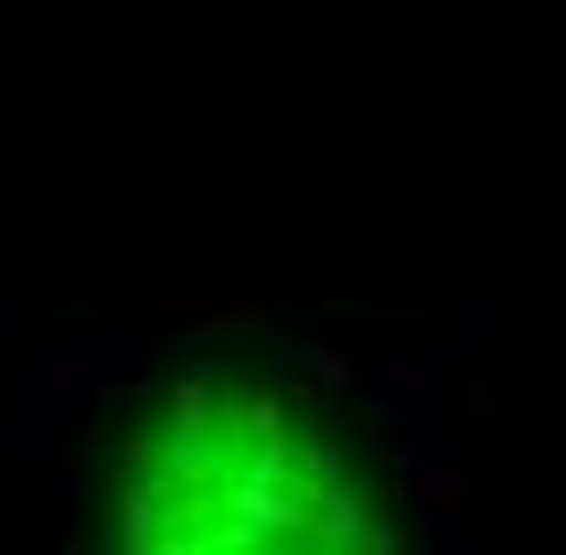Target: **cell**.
Listing matches in <instances>:
<instances>
[{"label": "cell", "instance_id": "1", "mask_svg": "<svg viewBox=\"0 0 566 555\" xmlns=\"http://www.w3.org/2000/svg\"><path fill=\"white\" fill-rule=\"evenodd\" d=\"M64 555H439L396 417L268 332L160 342L96 396Z\"/></svg>", "mask_w": 566, "mask_h": 555}]
</instances>
